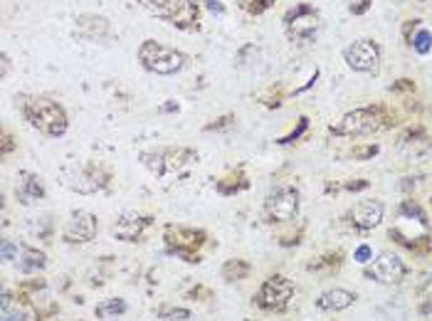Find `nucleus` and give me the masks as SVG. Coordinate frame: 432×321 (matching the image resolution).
Listing matches in <instances>:
<instances>
[{"label":"nucleus","mask_w":432,"mask_h":321,"mask_svg":"<svg viewBox=\"0 0 432 321\" xmlns=\"http://www.w3.org/2000/svg\"><path fill=\"white\" fill-rule=\"evenodd\" d=\"M235 3L250 15H262L264 10H270L275 6V0H235Z\"/></svg>","instance_id":"obj_27"},{"label":"nucleus","mask_w":432,"mask_h":321,"mask_svg":"<svg viewBox=\"0 0 432 321\" xmlns=\"http://www.w3.org/2000/svg\"><path fill=\"white\" fill-rule=\"evenodd\" d=\"M10 304H12V292L10 289H3V294H0V309H8Z\"/></svg>","instance_id":"obj_41"},{"label":"nucleus","mask_w":432,"mask_h":321,"mask_svg":"<svg viewBox=\"0 0 432 321\" xmlns=\"http://www.w3.org/2000/svg\"><path fill=\"white\" fill-rule=\"evenodd\" d=\"M139 57L141 67L151 74H161V77H171V74H178L180 69L185 67L188 57L183 55L175 47L163 45V42H156V40H144L136 52Z\"/></svg>","instance_id":"obj_5"},{"label":"nucleus","mask_w":432,"mask_h":321,"mask_svg":"<svg viewBox=\"0 0 432 321\" xmlns=\"http://www.w3.org/2000/svg\"><path fill=\"white\" fill-rule=\"evenodd\" d=\"M57 178L67 191L79 196H94L99 191H107L112 183V173L96 161H69L57 171Z\"/></svg>","instance_id":"obj_2"},{"label":"nucleus","mask_w":432,"mask_h":321,"mask_svg":"<svg viewBox=\"0 0 432 321\" xmlns=\"http://www.w3.org/2000/svg\"><path fill=\"white\" fill-rule=\"evenodd\" d=\"M370 6H373V0H358V6H351V12L354 15H363Z\"/></svg>","instance_id":"obj_39"},{"label":"nucleus","mask_w":432,"mask_h":321,"mask_svg":"<svg viewBox=\"0 0 432 321\" xmlns=\"http://www.w3.org/2000/svg\"><path fill=\"white\" fill-rule=\"evenodd\" d=\"M178 112H180V104L173 102V99H169L166 104H161V107H158V114H178Z\"/></svg>","instance_id":"obj_36"},{"label":"nucleus","mask_w":432,"mask_h":321,"mask_svg":"<svg viewBox=\"0 0 432 321\" xmlns=\"http://www.w3.org/2000/svg\"><path fill=\"white\" fill-rule=\"evenodd\" d=\"M388 126H390V114L381 104H373V107H358L354 112L343 114L341 121L329 131L334 136H368L388 129Z\"/></svg>","instance_id":"obj_4"},{"label":"nucleus","mask_w":432,"mask_h":321,"mask_svg":"<svg viewBox=\"0 0 432 321\" xmlns=\"http://www.w3.org/2000/svg\"><path fill=\"white\" fill-rule=\"evenodd\" d=\"M12 102H15L17 112L25 116V121L33 129H37L42 136L60 139V136L67 134L69 119L60 102H55V99H50L45 94H25V92L12 96Z\"/></svg>","instance_id":"obj_1"},{"label":"nucleus","mask_w":432,"mask_h":321,"mask_svg":"<svg viewBox=\"0 0 432 321\" xmlns=\"http://www.w3.org/2000/svg\"><path fill=\"white\" fill-rule=\"evenodd\" d=\"M188 297H191V299H198V302H202V299H200V297L210 299V289H205V287H200V284H198V287H196V289H193V292H191V294H188Z\"/></svg>","instance_id":"obj_40"},{"label":"nucleus","mask_w":432,"mask_h":321,"mask_svg":"<svg viewBox=\"0 0 432 321\" xmlns=\"http://www.w3.org/2000/svg\"><path fill=\"white\" fill-rule=\"evenodd\" d=\"M0 151L6 153H12L15 151V144H12V136H10V131H6V134H3V146H0Z\"/></svg>","instance_id":"obj_38"},{"label":"nucleus","mask_w":432,"mask_h":321,"mask_svg":"<svg viewBox=\"0 0 432 321\" xmlns=\"http://www.w3.org/2000/svg\"><path fill=\"white\" fill-rule=\"evenodd\" d=\"M77 35L87 42H99L109 35V20L104 15L85 12L77 17Z\"/></svg>","instance_id":"obj_18"},{"label":"nucleus","mask_w":432,"mask_h":321,"mask_svg":"<svg viewBox=\"0 0 432 321\" xmlns=\"http://www.w3.org/2000/svg\"><path fill=\"white\" fill-rule=\"evenodd\" d=\"M8 69H10V57H8L6 52H3V77L8 74Z\"/></svg>","instance_id":"obj_43"},{"label":"nucleus","mask_w":432,"mask_h":321,"mask_svg":"<svg viewBox=\"0 0 432 321\" xmlns=\"http://www.w3.org/2000/svg\"><path fill=\"white\" fill-rule=\"evenodd\" d=\"M242 321H257V319H242Z\"/></svg>","instance_id":"obj_45"},{"label":"nucleus","mask_w":432,"mask_h":321,"mask_svg":"<svg viewBox=\"0 0 432 321\" xmlns=\"http://www.w3.org/2000/svg\"><path fill=\"white\" fill-rule=\"evenodd\" d=\"M151 15L180 30H196L200 25V10L196 0H139Z\"/></svg>","instance_id":"obj_7"},{"label":"nucleus","mask_w":432,"mask_h":321,"mask_svg":"<svg viewBox=\"0 0 432 321\" xmlns=\"http://www.w3.org/2000/svg\"><path fill=\"white\" fill-rule=\"evenodd\" d=\"M20 252H23V245L12 243V240H3V243H0V254H3V262H17Z\"/></svg>","instance_id":"obj_30"},{"label":"nucleus","mask_w":432,"mask_h":321,"mask_svg":"<svg viewBox=\"0 0 432 321\" xmlns=\"http://www.w3.org/2000/svg\"><path fill=\"white\" fill-rule=\"evenodd\" d=\"M427 287H432V275H425V282H422L420 289H427Z\"/></svg>","instance_id":"obj_44"},{"label":"nucleus","mask_w":432,"mask_h":321,"mask_svg":"<svg viewBox=\"0 0 432 321\" xmlns=\"http://www.w3.org/2000/svg\"><path fill=\"white\" fill-rule=\"evenodd\" d=\"M99 232V220L89 210H74L62 230V240L67 245H89Z\"/></svg>","instance_id":"obj_12"},{"label":"nucleus","mask_w":432,"mask_h":321,"mask_svg":"<svg viewBox=\"0 0 432 321\" xmlns=\"http://www.w3.org/2000/svg\"><path fill=\"white\" fill-rule=\"evenodd\" d=\"M294 292H297V287H294L292 279H286L284 275H272L259 284L252 302L264 311H282L289 306Z\"/></svg>","instance_id":"obj_9"},{"label":"nucleus","mask_w":432,"mask_h":321,"mask_svg":"<svg viewBox=\"0 0 432 321\" xmlns=\"http://www.w3.org/2000/svg\"><path fill=\"white\" fill-rule=\"evenodd\" d=\"M156 316L161 321H196V314L191 309H185V306H169V304L158 306Z\"/></svg>","instance_id":"obj_24"},{"label":"nucleus","mask_w":432,"mask_h":321,"mask_svg":"<svg viewBox=\"0 0 432 321\" xmlns=\"http://www.w3.org/2000/svg\"><path fill=\"white\" fill-rule=\"evenodd\" d=\"M15 267L20 275H40L47 267V254L42 250L33 248V245H23V252L17 257Z\"/></svg>","instance_id":"obj_19"},{"label":"nucleus","mask_w":432,"mask_h":321,"mask_svg":"<svg viewBox=\"0 0 432 321\" xmlns=\"http://www.w3.org/2000/svg\"><path fill=\"white\" fill-rule=\"evenodd\" d=\"M413 47H415L417 55H427V52L432 50V33L430 30H417L415 35H413Z\"/></svg>","instance_id":"obj_28"},{"label":"nucleus","mask_w":432,"mask_h":321,"mask_svg":"<svg viewBox=\"0 0 432 321\" xmlns=\"http://www.w3.org/2000/svg\"><path fill=\"white\" fill-rule=\"evenodd\" d=\"M30 314L25 306L20 304H10L8 309H0V321H28Z\"/></svg>","instance_id":"obj_29"},{"label":"nucleus","mask_w":432,"mask_h":321,"mask_svg":"<svg viewBox=\"0 0 432 321\" xmlns=\"http://www.w3.org/2000/svg\"><path fill=\"white\" fill-rule=\"evenodd\" d=\"M306 129H309V116H302L299 119V124H297V129H292L286 136H282V139H277V146H289V144H294V141H299L304 134H306Z\"/></svg>","instance_id":"obj_26"},{"label":"nucleus","mask_w":432,"mask_h":321,"mask_svg":"<svg viewBox=\"0 0 432 321\" xmlns=\"http://www.w3.org/2000/svg\"><path fill=\"white\" fill-rule=\"evenodd\" d=\"M235 121H237V116L235 114H225V116H220V119H215L213 124H205V129L202 131H227V129H232L235 126Z\"/></svg>","instance_id":"obj_31"},{"label":"nucleus","mask_w":432,"mask_h":321,"mask_svg":"<svg viewBox=\"0 0 432 321\" xmlns=\"http://www.w3.org/2000/svg\"><path fill=\"white\" fill-rule=\"evenodd\" d=\"M299 191L294 186H277L275 191L267 193L264 198V218L267 223H289V220H297L299 215Z\"/></svg>","instance_id":"obj_10"},{"label":"nucleus","mask_w":432,"mask_h":321,"mask_svg":"<svg viewBox=\"0 0 432 321\" xmlns=\"http://www.w3.org/2000/svg\"><path fill=\"white\" fill-rule=\"evenodd\" d=\"M252 275V265L247 262V259L240 257H232V259H225L223 267H220V277H223L225 282H242L247 277Z\"/></svg>","instance_id":"obj_21"},{"label":"nucleus","mask_w":432,"mask_h":321,"mask_svg":"<svg viewBox=\"0 0 432 321\" xmlns=\"http://www.w3.org/2000/svg\"><path fill=\"white\" fill-rule=\"evenodd\" d=\"M341 257H343L341 252H336V254H334V252L331 254H324L321 259H314V262H309L306 270L309 272H334L338 265H341Z\"/></svg>","instance_id":"obj_25"},{"label":"nucleus","mask_w":432,"mask_h":321,"mask_svg":"<svg viewBox=\"0 0 432 321\" xmlns=\"http://www.w3.org/2000/svg\"><path fill=\"white\" fill-rule=\"evenodd\" d=\"M126 311H129V304H126V299H121V297H109V299H101L99 304L94 306V319L109 321V319H116V316H123Z\"/></svg>","instance_id":"obj_22"},{"label":"nucleus","mask_w":432,"mask_h":321,"mask_svg":"<svg viewBox=\"0 0 432 321\" xmlns=\"http://www.w3.org/2000/svg\"><path fill=\"white\" fill-rule=\"evenodd\" d=\"M343 60L354 72H376L381 64V45L373 40H356L343 50Z\"/></svg>","instance_id":"obj_13"},{"label":"nucleus","mask_w":432,"mask_h":321,"mask_svg":"<svg viewBox=\"0 0 432 321\" xmlns=\"http://www.w3.org/2000/svg\"><path fill=\"white\" fill-rule=\"evenodd\" d=\"M398 218L403 220H415V223H420V225L430 227V220H427V213L422 210V205L417 203V200H403L398 208Z\"/></svg>","instance_id":"obj_23"},{"label":"nucleus","mask_w":432,"mask_h":321,"mask_svg":"<svg viewBox=\"0 0 432 321\" xmlns=\"http://www.w3.org/2000/svg\"><path fill=\"white\" fill-rule=\"evenodd\" d=\"M47 191H45V183L40 178L37 173L33 171H20L17 173V183H15V198L20 205H33L37 200H45Z\"/></svg>","instance_id":"obj_16"},{"label":"nucleus","mask_w":432,"mask_h":321,"mask_svg":"<svg viewBox=\"0 0 432 321\" xmlns=\"http://www.w3.org/2000/svg\"><path fill=\"white\" fill-rule=\"evenodd\" d=\"M346 191H351V193H356V191H365L368 188V180H363V178H358V180H348L346 186Z\"/></svg>","instance_id":"obj_35"},{"label":"nucleus","mask_w":432,"mask_h":321,"mask_svg":"<svg viewBox=\"0 0 432 321\" xmlns=\"http://www.w3.org/2000/svg\"><path fill=\"white\" fill-rule=\"evenodd\" d=\"M400 188H403L405 193H408V191H413V188H415V178H403V183H400Z\"/></svg>","instance_id":"obj_42"},{"label":"nucleus","mask_w":432,"mask_h":321,"mask_svg":"<svg viewBox=\"0 0 432 321\" xmlns=\"http://www.w3.org/2000/svg\"><path fill=\"white\" fill-rule=\"evenodd\" d=\"M139 161L156 178H169V175H178L185 168H191L193 164H198V151L188 146H161L141 151Z\"/></svg>","instance_id":"obj_3"},{"label":"nucleus","mask_w":432,"mask_h":321,"mask_svg":"<svg viewBox=\"0 0 432 321\" xmlns=\"http://www.w3.org/2000/svg\"><path fill=\"white\" fill-rule=\"evenodd\" d=\"M153 225V215L144 213H121L112 225V235L121 243H141V237Z\"/></svg>","instance_id":"obj_14"},{"label":"nucleus","mask_w":432,"mask_h":321,"mask_svg":"<svg viewBox=\"0 0 432 321\" xmlns=\"http://www.w3.org/2000/svg\"><path fill=\"white\" fill-rule=\"evenodd\" d=\"M284 30H286V37L292 40V42H297V45L314 42L321 30L319 10H316L314 6H309V3H297L294 8L286 10Z\"/></svg>","instance_id":"obj_8"},{"label":"nucleus","mask_w":432,"mask_h":321,"mask_svg":"<svg viewBox=\"0 0 432 321\" xmlns=\"http://www.w3.org/2000/svg\"><path fill=\"white\" fill-rule=\"evenodd\" d=\"M356 292L351 289H343V287H334V289H326L324 294L316 297V309L319 311H346L356 304Z\"/></svg>","instance_id":"obj_17"},{"label":"nucleus","mask_w":432,"mask_h":321,"mask_svg":"<svg viewBox=\"0 0 432 321\" xmlns=\"http://www.w3.org/2000/svg\"><path fill=\"white\" fill-rule=\"evenodd\" d=\"M408 265L403 259L393 252H381L370 265L363 267V277L370 279V282L386 284V287H393V284H400L408 277Z\"/></svg>","instance_id":"obj_11"},{"label":"nucleus","mask_w":432,"mask_h":321,"mask_svg":"<svg viewBox=\"0 0 432 321\" xmlns=\"http://www.w3.org/2000/svg\"><path fill=\"white\" fill-rule=\"evenodd\" d=\"M247 188H250V178L245 175L242 166H240V168L232 171V173H227L225 178H220L218 183H215V191H218L220 196H237V193L247 191Z\"/></svg>","instance_id":"obj_20"},{"label":"nucleus","mask_w":432,"mask_h":321,"mask_svg":"<svg viewBox=\"0 0 432 321\" xmlns=\"http://www.w3.org/2000/svg\"><path fill=\"white\" fill-rule=\"evenodd\" d=\"M202 3H205V8H208L210 12H215V15H225V6L220 0H202Z\"/></svg>","instance_id":"obj_37"},{"label":"nucleus","mask_w":432,"mask_h":321,"mask_svg":"<svg viewBox=\"0 0 432 321\" xmlns=\"http://www.w3.org/2000/svg\"><path fill=\"white\" fill-rule=\"evenodd\" d=\"M381 153V146L378 144H365V146H356L354 151H351V156L356 158V161H368V158L378 156Z\"/></svg>","instance_id":"obj_32"},{"label":"nucleus","mask_w":432,"mask_h":321,"mask_svg":"<svg viewBox=\"0 0 432 321\" xmlns=\"http://www.w3.org/2000/svg\"><path fill=\"white\" fill-rule=\"evenodd\" d=\"M417 314H420L422 319H430L432 321V294H427V297L420 302V306H417Z\"/></svg>","instance_id":"obj_34"},{"label":"nucleus","mask_w":432,"mask_h":321,"mask_svg":"<svg viewBox=\"0 0 432 321\" xmlns=\"http://www.w3.org/2000/svg\"><path fill=\"white\" fill-rule=\"evenodd\" d=\"M383 215H386V205L381 200H376V198H370V200H361V203H356L354 208L348 210V223L354 225V230L368 232L381 225Z\"/></svg>","instance_id":"obj_15"},{"label":"nucleus","mask_w":432,"mask_h":321,"mask_svg":"<svg viewBox=\"0 0 432 321\" xmlns=\"http://www.w3.org/2000/svg\"><path fill=\"white\" fill-rule=\"evenodd\" d=\"M208 232L200 227H185V225H166L163 227V243L171 254L188 262V265H200L202 259L198 250L205 245Z\"/></svg>","instance_id":"obj_6"},{"label":"nucleus","mask_w":432,"mask_h":321,"mask_svg":"<svg viewBox=\"0 0 432 321\" xmlns=\"http://www.w3.org/2000/svg\"><path fill=\"white\" fill-rule=\"evenodd\" d=\"M354 259L358 262V265H370L373 262V248H370L368 243H361L358 248L354 250Z\"/></svg>","instance_id":"obj_33"}]
</instances>
